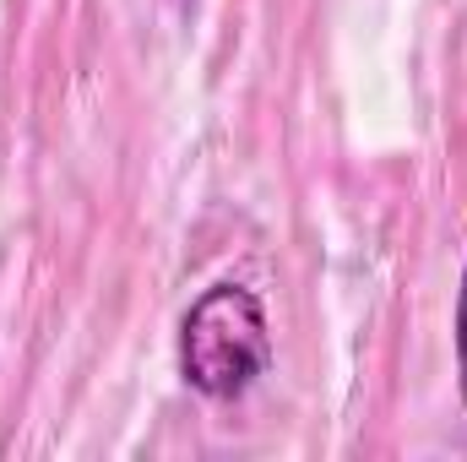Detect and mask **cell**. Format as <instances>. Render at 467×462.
Returning a JSON list of instances; mask_svg holds the SVG:
<instances>
[{
  "label": "cell",
  "mask_w": 467,
  "mask_h": 462,
  "mask_svg": "<svg viewBox=\"0 0 467 462\" xmlns=\"http://www.w3.org/2000/svg\"><path fill=\"white\" fill-rule=\"evenodd\" d=\"M457 386H462V403H467V267H462V289H457Z\"/></svg>",
  "instance_id": "2"
},
{
  "label": "cell",
  "mask_w": 467,
  "mask_h": 462,
  "mask_svg": "<svg viewBox=\"0 0 467 462\" xmlns=\"http://www.w3.org/2000/svg\"><path fill=\"white\" fill-rule=\"evenodd\" d=\"M272 364L266 305L244 283H213L180 321V375L191 392L229 403L244 397Z\"/></svg>",
  "instance_id": "1"
}]
</instances>
